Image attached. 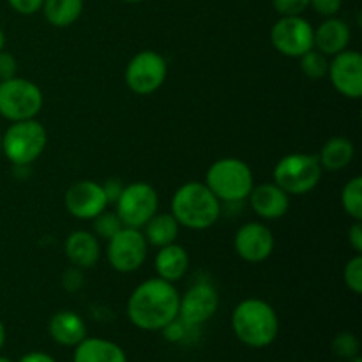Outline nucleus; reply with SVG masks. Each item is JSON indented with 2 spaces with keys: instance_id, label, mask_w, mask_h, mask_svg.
<instances>
[{
  "instance_id": "obj_5",
  "label": "nucleus",
  "mask_w": 362,
  "mask_h": 362,
  "mask_svg": "<svg viewBox=\"0 0 362 362\" xmlns=\"http://www.w3.org/2000/svg\"><path fill=\"white\" fill-rule=\"evenodd\" d=\"M48 133L35 119L13 122L2 133L0 151L14 166H30L45 152Z\"/></svg>"
},
{
  "instance_id": "obj_14",
  "label": "nucleus",
  "mask_w": 362,
  "mask_h": 362,
  "mask_svg": "<svg viewBox=\"0 0 362 362\" xmlns=\"http://www.w3.org/2000/svg\"><path fill=\"white\" fill-rule=\"evenodd\" d=\"M327 76L332 87L349 99L362 95V55L356 49H343L329 60Z\"/></svg>"
},
{
  "instance_id": "obj_15",
  "label": "nucleus",
  "mask_w": 362,
  "mask_h": 362,
  "mask_svg": "<svg viewBox=\"0 0 362 362\" xmlns=\"http://www.w3.org/2000/svg\"><path fill=\"white\" fill-rule=\"evenodd\" d=\"M233 247H235V253L247 264H262L274 251V233L264 223H246L237 230L233 237Z\"/></svg>"
},
{
  "instance_id": "obj_17",
  "label": "nucleus",
  "mask_w": 362,
  "mask_h": 362,
  "mask_svg": "<svg viewBox=\"0 0 362 362\" xmlns=\"http://www.w3.org/2000/svg\"><path fill=\"white\" fill-rule=\"evenodd\" d=\"M352 30L341 18H325L318 28H315V49L325 57H334L349 48Z\"/></svg>"
},
{
  "instance_id": "obj_41",
  "label": "nucleus",
  "mask_w": 362,
  "mask_h": 362,
  "mask_svg": "<svg viewBox=\"0 0 362 362\" xmlns=\"http://www.w3.org/2000/svg\"><path fill=\"white\" fill-rule=\"evenodd\" d=\"M122 2H126V4H140V2H145V0H122Z\"/></svg>"
},
{
  "instance_id": "obj_3",
  "label": "nucleus",
  "mask_w": 362,
  "mask_h": 362,
  "mask_svg": "<svg viewBox=\"0 0 362 362\" xmlns=\"http://www.w3.org/2000/svg\"><path fill=\"white\" fill-rule=\"evenodd\" d=\"M232 329L240 343L250 349H265L278 338V313L262 299H244L232 313Z\"/></svg>"
},
{
  "instance_id": "obj_28",
  "label": "nucleus",
  "mask_w": 362,
  "mask_h": 362,
  "mask_svg": "<svg viewBox=\"0 0 362 362\" xmlns=\"http://www.w3.org/2000/svg\"><path fill=\"white\" fill-rule=\"evenodd\" d=\"M361 343L359 338L352 332H339L334 339H332V352L341 359H354L359 356Z\"/></svg>"
},
{
  "instance_id": "obj_24",
  "label": "nucleus",
  "mask_w": 362,
  "mask_h": 362,
  "mask_svg": "<svg viewBox=\"0 0 362 362\" xmlns=\"http://www.w3.org/2000/svg\"><path fill=\"white\" fill-rule=\"evenodd\" d=\"M145 239H147L148 246L163 247L173 244L179 237L180 225L172 214H158L156 212L147 223H145Z\"/></svg>"
},
{
  "instance_id": "obj_8",
  "label": "nucleus",
  "mask_w": 362,
  "mask_h": 362,
  "mask_svg": "<svg viewBox=\"0 0 362 362\" xmlns=\"http://www.w3.org/2000/svg\"><path fill=\"white\" fill-rule=\"evenodd\" d=\"M106 257L117 272L129 274L138 271L147 260L148 243L140 228L122 226L112 239L106 240Z\"/></svg>"
},
{
  "instance_id": "obj_9",
  "label": "nucleus",
  "mask_w": 362,
  "mask_h": 362,
  "mask_svg": "<svg viewBox=\"0 0 362 362\" xmlns=\"http://www.w3.org/2000/svg\"><path fill=\"white\" fill-rule=\"evenodd\" d=\"M117 216L124 226L144 228L145 223L158 212V191L147 182H133L124 186L119 200L115 202Z\"/></svg>"
},
{
  "instance_id": "obj_23",
  "label": "nucleus",
  "mask_w": 362,
  "mask_h": 362,
  "mask_svg": "<svg viewBox=\"0 0 362 362\" xmlns=\"http://www.w3.org/2000/svg\"><path fill=\"white\" fill-rule=\"evenodd\" d=\"M83 6V0H45L41 11L49 25L57 28H66L80 20Z\"/></svg>"
},
{
  "instance_id": "obj_35",
  "label": "nucleus",
  "mask_w": 362,
  "mask_h": 362,
  "mask_svg": "<svg viewBox=\"0 0 362 362\" xmlns=\"http://www.w3.org/2000/svg\"><path fill=\"white\" fill-rule=\"evenodd\" d=\"M16 71H18V62L16 59H14V55L2 49V52H0V81L16 76Z\"/></svg>"
},
{
  "instance_id": "obj_37",
  "label": "nucleus",
  "mask_w": 362,
  "mask_h": 362,
  "mask_svg": "<svg viewBox=\"0 0 362 362\" xmlns=\"http://www.w3.org/2000/svg\"><path fill=\"white\" fill-rule=\"evenodd\" d=\"M349 243L357 255L362 253V223L354 221L349 228Z\"/></svg>"
},
{
  "instance_id": "obj_29",
  "label": "nucleus",
  "mask_w": 362,
  "mask_h": 362,
  "mask_svg": "<svg viewBox=\"0 0 362 362\" xmlns=\"http://www.w3.org/2000/svg\"><path fill=\"white\" fill-rule=\"evenodd\" d=\"M343 281H345L346 288L356 296L362 293V257L356 253V257L350 258L346 262L345 269H343Z\"/></svg>"
},
{
  "instance_id": "obj_38",
  "label": "nucleus",
  "mask_w": 362,
  "mask_h": 362,
  "mask_svg": "<svg viewBox=\"0 0 362 362\" xmlns=\"http://www.w3.org/2000/svg\"><path fill=\"white\" fill-rule=\"evenodd\" d=\"M18 362H57V361L45 352H30L27 354V356L21 357Z\"/></svg>"
},
{
  "instance_id": "obj_42",
  "label": "nucleus",
  "mask_w": 362,
  "mask_h": 362,
  "mask_svg": "<svg viewBox=\"0 0 362 362\" xmlns=\"http://www.w3.org/2000/svg\"><path fill=\"white\" fill-rule=\"evenodd\" d=\"M349 362H362V359H361L359 356H357V357H354V359H350Z\"/></svg>"
},
{
  "instance_id": "obj_2",
  "label": "nucleus",
  "mask_w": 362,
  "mask_h": 362,
  "mask_svg": "<svg viewBox=\"0 0 362 362\" xmlns=\"http://www.w3.org/2000/svg\"><path fill=\"white\" fill-rule=\"evenodd\" d=\"M170 209V214L177 219V223L189 230L211 228L221 216V202L205 186V182L197 180L182 184L173 193Z\"/></svg>"
},
{
  "instance_id": "obj_39",
  "label": "nucleus",
  "mask_w": 362,
  "mask_h": 362,
  "mask_svg": "<svg viewBox=\"0 0 362 362\" xmlns=\"http://www.w3.org/2000/svg\"><path fill=\"white\" fill-rule=\"evenodd\" d=\"M4 343H6V327H4V322L0 320V349L4 346Z\"/></svg>"
},
{
  "instance_id": "obj_13",
  "label": "nucleus",
  "mask_w": 362,
  "mask_h": 362,
  "mask_svg": "<svg viewBox=\"0 0 362 362\" xmlns=\"http://www.w3.org/2000/svg\"><path fill=\"white\" fill-rule=\"evenodd\" d=\"M64 204L67 212L76 219L92 221L95 216L101 214L108 207V198H106L103 184L94 180H76L67 187L64 194Z\"/></svg>"
},
{
  "instance_id": "obj_19",
  "label": "nucleus",
  "mask_w": 362,
  "mask_h": 362,
  "mask_svg": "<svg viewBox=\"0 0 362 362\" xmlns=\"http://www.w3.org/2000/svg\"><path fill=\"white\" fill-rule=\"evenodd\" d=\"M48 332L60 346H76L87 338V325L83 318L69 310L57 311L48 324Z\"/></svg>"
},
{
  "instance_id": "obj_11",
  "label": "nucleus",
  "mask_w": 362,
  "mask_h": 362,
  "mask_svg": "<svg viewBox=\"0 0 362 362\" xmlns=\"http://www.w3.org/2000/svg\"><path fill=\"white\" fill-rule=\"evenodd\" d=\"M274 49L290 59H299L315 48V28L303 16H281L271 28Z\"/></svg>"
},
{
  "instance_id": "obj_16",
  "label": "nucleus",
  "mask_w": 362,
  "mask_h": 362,
  "mask_svg": "<svg viewBox=\"0 0 362 362\" xmlns=\"http://www.w3.org/2000/svg\"><path fill=\"white\" fill-rule=\"evenodd\" d=\"M247 200L255 214L265 221L283 218L290 209V194L274 182H265L253 187Z\"/></svg>"
},
{
  "instance_id": "obj_7",
  "label": "nucleus",
  "mask_w": 362,
  "mask_h": 362,
  "mask_svg": "<svg viewBox=\"0 0 362 362\" xmlns=\"http://www.w3.org/2000/svg\"><path fill=\"white\" fill-rule=\"evenodd\" d=\"M45 103L42 90L27 78L0 81V115L9 122L35 119Z\"/></svg>"
},
{
  "instance_id": "obj_33",
  "label": "nucleus",
  "mask_w": 362,
  "mask_h": 362,
  "mask_svg": "<svg viewBox=\"0 0 362 362\" xmlns=\"http://www.w3.org/2000/svg\"><path fill=\"white\" fill-rule=\"evenodd\" d=\"M42 2L45 0H7L11 9L18 14H23V16H32V14L39 13L42 7Z\"/></svg>"
},
{
  "instance_id": "obj_12",
  "label": "nucleus",
  "mask_w": 362,
  "mask_h": 362,
  "mask_svg": "<svg viewBox=\"0 0 362 362\" xmlns=\"http://www.w3.org/2000/svg\"><path fill=\"white\" fill-rule=\"evenodd\" d=\"M219 308V293L209 281H197L180 297L179 318L193 327L211 320Z\"/></svg>"
},
{
  "instance_id": "obj_34",
  "label": "nucleus",
  "mask_w": 362,
  "mask_h": 362,
  "mask_svg": "<svg viewBox=\"0 0 362 362\" xmlns=\"http://www.w3.org/2000/svg\"><path fill=\"white\" fill-rule=\"evenodd\" d=\"M62 286L67 290V292H78V290L83 286V274H81V269L71 267L64 272L62 276Z\"/></svg>"
},
{
  "instance_id": "obj_4",
  "label": "nucleus",
  "mask_w": 362,
  "mask_h": 362,
  "mask_svg": "<svg viewBox=\"0 0 362 362\" xmlns=\"http://www.w3.org/2000/svg\"><path fill=\"white\" fill-rule=\"evenodd\" d=\"M205 186L221 204H240L255 187L253 172L243 159L223 158L212 163L205 173Z\"/></svg>"
},
{
  "instance_id": "obj_43",
  "label": "nucleus",
  "mask_w": 362,
  "mask_h": 362,
  "mask_svg": "<svg viewBox=\"0 0 362 362\" xmlns=\"http://www.w3.org/2000/svg\"><path fill=\"white\" fill-rule=\"evenodd\" d=\"M0 362H11V361L6 359V357H0Z\"/></svg>"
},
{
  "instance_id": "obj_44",
  "label": "nucleus",
  "mask_w": 362,
  "mask_h": 362,
  "mask_svg": "<svg viewBox=\"0 0 362 362\" xmlns=\"http://www.w3.org/2000/svg\"><path fill=\"white\" fill-rule=\"evenodd\" d=\"M0 144H2V131H0Z\"/></svg>"
},
{
  "instance_id": "obj_27",
  "label": "nucleus",
  "mask_w": 362,
  "mask_h": 362,
  "mask_svg": "<svg viewBox=\"0 0 362 362\" xmlns=\"http://www.w3.org/2000/svg\"><path fill=\"white\" fill-rule=\"evenodd\" d=\"M92 226H94V235L101 237V239L108 240L122 228V221L117 216V212H110V211H103L101 214L95 216L92 219Z\"/></svg>"
},
{
  "instance_id": "obj_30",
  "label": "nucleus",
  "mask_w": 362,
  "mask_h": 362,
  "mask_svg": "<svg viewBox=\"0 0 362 362\" xmlns=\"http://www.w3.org/2000/svg\"><path fill=\"white\" fill-rule=\"evenodd\" d=\"M163 334H165V338L168 339V341L172 343H184L189 339V336L193 334L194 331H198V327H193V325L186 324L184 320H180L179 317L175 318V320L170 322L166 327L161 329Z\"/></svg>"
},
{
  "instance_id": "obj_6",
  "label": "nucleus",
  "mask_w": 362,
  "mask_h": 362,
  "mask_svg": "<svg viewBox=\"0 0 362 362\" xmlns=\"http://www.w3.org/2000/svg\"><path fill=\"white\" fill-rule=\"evenodd\" d=\"M322 170L318 156L293 152L278 161L272 170V180L283 191L292 194H306L313 191L322 180Z\"/></svg>"
},
{
  "instance_id": "obj_22",
  "label": "nucleus",
  "mask_w": 362,
  "mask_h": 362,
  "mask_svg": "<svg viewBox=\"0 0 362 362\" xmlns=\"http://www.w3.org/2000/svg\"><path fill=\"white\" fill-rule=\"evenodd\" d=\"M356 158V147L345 136H332L322 147L318 161L324 172H341Z\"/></svg>"
},
{
  "instance_id": "obj_26",
  "label": "nucleus",
  "mask_w": 362,
  "mask_h": 362,
  "mask_svg": "<svg viewBox=\"0 0 362 362\" xmlns=\"http://www.w3.org/2000/svg\"><path fill=\"white\" fill-rule=\"evenodd\" d=\"M299 66L304 76L311 78V80H320V78L327 76L329 59L324 53L313 48L308 53H304L303 57H299Z\"/></svg>"
},
{
  "instance_id": "obj_21",
  "label": "nucleus",
  "mask_w": 362,
  "mask_h": 362,
  "mask_svg": "<svg viewBox=\"0 0 362 362\" xmlns=\"http://www.w3.org/2000/svg\"><path fill=\"white\" fill-rule=\"evenodd\" d=\"M73 362H127L122 346L110 339L85 338L74 346Z\"/></svg>"
},
{
  "instance_id": "obj_25",
  "label": "nucleus",
  "mask_w": 362,
  "mask_h": 362,
  "mask_svg": "<svg viewBox=\"0 0 362 362\" xmlns=\"http://www.w3.org/2000/svg\"><path fill=\"white\" fill-rule=\"evenodd\" d=\"M341 207L354 221H362V177L356 175L343 186Z\"/></svg>"
},
{
  "instance_id": "obj_18",
  "label": "nucleus",
  "mask_w": 362,
  "mask_h": 362,
  "mask_svg": "<svg viewBox=\"0 0 362 362\" xmlns=\"http://www.w3.org/2000/svg\"><path fill=\"white\" fill-rule=\"evenodd\" d=\"M66 257L78 269H90L101 257L99 239L88 230H74L66 239Z\"/></svg>"
},
{
  "instance_id": "obj_32",
  "label": "nucleus",
  "mask_w": 362,
  "mask_h": 362,
  "mask_svg": "<svg viewBox=\"0 0 362 362\" xmlns=\"http://www.w3.org/2000/svg\"><path fill=\"white\" fill-rule=\"evenodd\" d=\"M341 6L343 0H310V7H313L315 13L324 18L336 16L341 11Z\"/></svg>"
},
{
  "instance_id": "obj_1",
  "label": "nucleus",
  "mask_w": 362,
  "mask_h": 362,
  "mask_svg": "<svg viewBox=\"0 0 362 362\" xmlns=\"http://www.w3.org/2000/svg\"><path fill=\"white\" fill-rule=\"evenodd\" d=\"M179 304L175 283L161 278L145 279L127 299V318L141 331H161L179 317Z\"/></svg>"
},
{
  "instance_id": "obj_20",
  "label": "nucleus",
  "mask_w": 362,
  "mask_h": 362,
  "mask_svg": "<svg viewBox=\"0 0 362 362\" xmlns=\"http://www.w3.org/2000/svg\"><path fill=\"white\" fill-rule=\"evenodd\" d=\"M154 267L158 278L168 283H177L186 276L187 269H189V253L186 251V247L175 243L163 246L156 255Z\"/></svg>"
},
{
  "instance_id": "obj_31",
  "label": "nucleus",
  "mask_w": 362,
  "mask_h": 362,
  "mask_svg": "<svg viewBox=\"0 0 362 362\" xmlns=\"http://www.w3.org/2000/svg\"><path fill=\"white\" fill-rule=\"evenodd\" d=\"M272 7L279 16H303L310 0H272Z\"/></svg>"
},
{
  "instance_id": "obj_36",
  "label": "nucleus",
  "mask_w": 362,
  "mask_h": 362,
  "mask_svg": "<svg viewBox=\"0 0 362 362\" xmlns=\"http://www.w3.org/2000/svg\"><path fill=\"white\" fill-rule=\"evenodd\" d=\"M103 189H105L106 198H108V204H115L119 200L120 193H122L124 184L120 179H108L103 184Z\"/></svg>"
},
{
  "instance_id": "obj_10",
  "label": "nucleus",
  "mask_w": 362,
  "mask_h": 362,
  "mask_svg": "<svg viewBox=\"0 0 362 362\" xmlns=\"http://www.w3.org/2000/svg\"><path fill=\"white\" fill-rule=\"evenodd\" d=\"M168 74V64L161 53L144 49L129 60L126 67V83L136 95H151L163 87Z\"/></svg>"
},
{
  "instance_id": "obj_40",
  "label": "nucleus",
  "mask_w": 362,
  "mask_h": 362,
  "mask_svg": "<svg viewBox=\"0 0 362 362\" xmlns=\"http://www.w3.org/2000/svg\"><path fill=\"white\" fill-rule=\"evenodd\" d=\"M4 46H6V34H4V30L0 28V52L4 49Z\"/></svg>"
}]
</instances>
